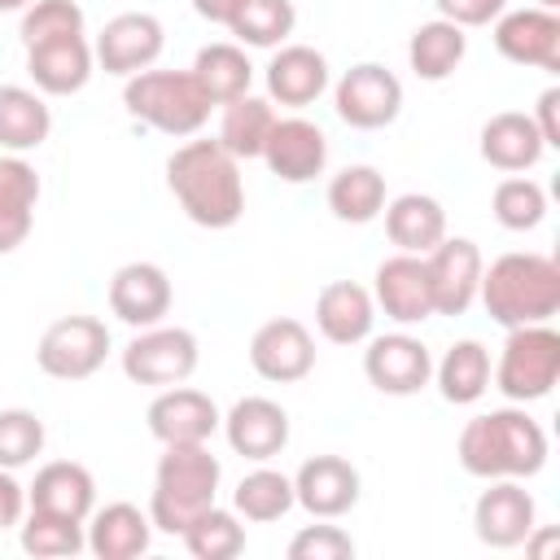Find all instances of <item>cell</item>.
I'll return each instance as SVG.
<instances>
[{
    "instance_id": "obj_1",
    "label": "cell",
    "mask_w": 560,
    "mask_h": 560,
    "mask_svg": "<svg viewBox=\"0 0 560 560\" xmlns=\"http://www.w3.org/2000/svg\"><path fill=\"white\" fill-rule=\"evenodd\" d=\"M166 188L175 192L179 210L210 232L232 228L245 214V184L241 162L219 140H188L166 158Z\"/></svg>"
},
{
    "instance_id": "obj_2",
    "label": "cell",
    "mask_w": 560,
    "mask_h": 560,
    "mask_svg": "<svg viewBox=\"0 0 560 560\" xmlns=\"http://www.w3.org/2000/svg\"><path fill=\"white\" fill-rule=\"evenodd\" d=\"M459 468L468 477L494 481V477H534L547 464V429L525 407H499L481 411L459 429Z\"/></svg>"
},
{
    "instance_id": "obj_3",
    "label": "cell",
    "mask_w": 560,
    "mask_h": 560,
    "mask_svg": "<svg viewBox=\"0 0 560 560\" xmlns=\"http://www.w3.org/2000/svg\"><path fill=\"white\" fill-rule=\"evenodd\" d=\"M477 298L486 315L503 328L547 324L560 311V262L547 254H499L481 267Z\"/></svg>"
},
{
    "instance_id": "obj_4",
    "label": "cell",
    "mask_w": 560,
    "mask_h": 560,
    "mask_svg": "<svg viewBox=\"0 0 560 560\" xmlns=\"http://www.w3.org/2000/svg\"><path fill=\"white\" fill-rule=\"evenodd\" d=\"M219 459L210 455L206 442H175L162 451L158 472H153V499H149V521L162 534H184V525L206 512L219 494Z\"/></svg>"
},
{
    "instance_id": "obj_5",
    "label": "cell",
    "mask_w": 560,
    "mask_h": 560,
    "mask_svg": "<svg viewBox=\"0 0 560 560\" xmlns=\"http://www.w3.org/2000/svg\"><path fill=\"white\" fill-rule=\"evenodd\" d=\"M122 105L136 122L162 136H197L210 118V96L192 70H140L122 83Z\"/></svg>"
},
{
    "instance_id": "obj_6",
    "label": "cell",
    "mask_w": 560,
    "mask_h": 560,
    "mask_svg": "<svg viewBox=\"0 0 560 560\" xmlns=\"http://www.w3.org/2000/svg\"><path fill=\"white\" fill-rule=\"evenodd\" d=\"M490 381L508 402L547 398L560 381V332L551 324L508 328V341H503V354H499Z\"/></svg>"
},
{
    "instance_id": "obj_7",
    "label": "cell",
    "mask_w": 560,
    "mask_h": 560,
    "mask_svg": "<svg viewBox=\"0 0 560 560\" xmlns=\"http://www.w3.org/2000/svg\"><path fill=\"white\" fill-rule=\"evenodd\" d=\"M109 354V328L96 315H61L44 328L35 363L52 381H88Z\"/></svg>"
},
{
    "instance_id": "obj_8",
    "label": "cell",
    "mask_w": 560,
    "mask_h": 560,
    "mask_svg": "<svg viewBox=\"0 0 560 560\" xmlns=\"http://www.w3.org/2000/svg\"><path fill=\"white\" fill-rule=\"evenodd\" d=\"M197 337L188 328H166V324H153V328H136V337L122 346V372L127 381L136 385H184L192 372H197Z\"/></svg>"
},
{
    "instance_id": "obj_9",
    "label": "cell",
    "mask_w": 560,
    "mask_h": 560,
    "mask_svg": "<svg viewBox=\"0 0 560 560\" xmlns=\"http://www.w3.org/2000/svg\"><path fill=\"white\" fill-rule=\"evenodd\" d=\"M332 109L346 127L359 131H376L389 127L402 114V83L394 70H385L381 61H359L350 66L337 88H332Z\"/></svg>"
},
{
    "instance_id": "obj_10",
    "label": "cell",
    "mask_w": 560,
    "mask_h": 560,
    "mask_svg": "<svg viewBox=\"0 0 560 560\" xmlns=\"http://www.w3.org/2000/svg\"><path fill=\"white\" fill-rule=\"evenodd\" d=\"M481 249L468 236H442L424 254V276L433 293V315H464L477 302L481 284Z\"/></svg>"
},
{
    "instance_id": "obj_11",
    "label": "cell",
    "mask_w": 560,
    "mask_h": 560,
    "mask_svg": "<svg viewBox=\"0 0 560 560\" xmlns=\"http://www.w3.org/2000/svg\"><path fill=\"white\" fill-rule=\"evenodd\" d=\"M363 376L389 394V398H407V394H420L429 381H433V354L420 337L411 332H381V337H368V350H363Z\"/></svg>"
},
{
    "instance_id": "obj_12",
    "label": "cell",
    "mask_w": 560,
    "mask_h": 560,
    "mask_svg": "<svg viewBox=\"0 0 560 560\" xmlns=\"http://www.w3.org/2000/svg\"><path fill=\"white\" fill-rule=\"evenodd\" d=\"M538 521V508H534V494L516 481V477H494L477 503H472V534L494 547V551H512L529 538V529Z\"/></svg>"
},
{
    "instance_id": "obj_13",
    "label": "cell",
    "mask_w": 560,
    "mask_h": 560,
    "mask_svg": "<svg viewBox=\"0 0 560 560\" xmlns=\"http://www.w3.org/2000/svg\"><path fill=\"white\" fill-rule=\"evenodd\" d=\"M166 48V31L153 13H118L101 26L96 44H92V57L105 74H118V79H131L140 70H149Z\"/></svg>"
},
{
    "instance_id": "obj_14",
    "label": "cell",
    "mask_w": 560,
    "mask_h": 560,
    "mask_svg": "<svg viewBox=\"0 0 560 560\" xmlns=\"http://www.w3.org/2000/svg\"><path fill=\"white\" fill-rule=\"evenodd\" d=\"M494 48L512 66L560 74V18L556 9H503L494 18Z\"/></svg>"
},
{
    "instance_id": "obj_15",
    "label": "cell",
    "mask_w": 560,
    "mask_h": 560,
    "mask_svg": "<svg viewBox=\"0 0 560 560\" xmlns=\"http://www.w3.org/2000/svg\"><path fill=\"white\" fill-rule=\"evenodd\" d=\"M372 302L385 311V319H394L398 328L424 324L433 319V293H429V276H424V258L420 254H389L385 262H376L372 271Z\"/></svg>"
},
{
    "instance_id": "obj_16",
    "label": "cell",
    "mask_w": 560,
    "mask_h": 560,
    "mask_svg": "<svg viewBox=\"0 0 560 560\" xmlns=\"http://www.w3.org/2000/svg\"><path fill=\"white\" fill-rule=\"evenodd\" d=\"M249 368L262 376V381H276V385H293L302 376H311L315 368V337L306 332L302 319H267L254 337H249Z\"/></svg>"
},
{
    "instance_id": "obj_17",
    "label": "cell",
    "mask_w": 560,
    "mask_h": 560,
    "mask_svg": "<svg viewBox=\"0 0 560 560\" xmlns=\"http://www.w3.org/2000/svg\"><path fill=\"white\" fill-rule=\"evenodd\" d=\"M223 433H228V446H232L241 459L267 464V459H276V455L289 446V411H284L276 398L245 394V398H236L232 411L223 416Z\"/></svg>"
},
{
    "instance_id": "obj_18",
    "label": "cell",
    "mask_w": 560,
    "mask_h": 560,
    "mask_svg": "<svg viewBox=\"0 0 560 560\" xmlns=\"http://www.w3.org/2000/svg\"><path fill=\"white\" fill-rule=\"evenodd\" d=\"M359 468L341 455H315L293 472V503L319 521H337L359 503Z\"/></svg>"
},
{
    "instance_id": "obj_19",
    "label": "cell",
    "mask_w": 560,
    "mask_h": 560,
    "mask_svg": "<svg viewBox=\"0 0 560 560\" xmlns=\"http://www.w3.org/2000/svg\"><path fill=\"white\" fill-rule=\"evenodd\" d=\"M262 162L284 184H306V179L324 175V166H328V136L311 118H298V114L276 118L267 131V144H262Z\"/></svg>"
},
{
    "instance_id": "obj_20",
    "label": "cell",
    "mask_w": 560,
    "mask_h": 560,
    "mask_svg": "<svg viewBox=\"0 0 560 560\" xmlns=\"http://www.w3.org/2000/svg\"><path fill=\"white\" fill-rule=\"evenodd\" d=\"M144 420H149V433L162 446H175V442H210L214 429L223 424L214 398L201 394V389H188V385H166L149 402Z\"/></svg>"
},
{
    "instance_id": "obj_21",
    "label": "cell",
    "mask_w": 560,
    "mask_h": 560,
    "mask_svg": "<svg viewBox=\"0 0 560 560\" xmlns=\"http://www.w3.org/2000/svg\"><path fill=\"white\" fill-rule=\"evenodd\" d=\"M92 44L88 35H61L26 48V74L35 79V92L44 96H74L92 79Z\"/></svg>"
},
{
    "instance_id": "obj_22",
    "label": "cell",
    "mask_w": 560,
    "mask_h": 560,
    "mask_svg": "<svg viewBox=\"0 0 560 560\" xmlns=\"http://www.w3.org/2000/svg\"><path fill=\"white\" fill-rule=\"evenodd\" d=\"M109 311L127 328H153L171 311V276L158 262H127L109 280Z\"/></svg>"
},
{
    "instance_id": "obj_23",
    "label": "cell",
    "mask_w": 560,
    "mask_h": 560,
    "mask_svg": "<svg viewBox=\"0 0 560 560\" xmlns=\"http://www.w3.org/2000/svg\"><path fill=\"white\" fill-rule=\"evenodd\" d=\"M315 328L332 346H359V341H368L372 328H376L372 289H363L354 280H328L319 289V298H315Z\"/></svg>"
},
{
    "instance_id": "obj_24",
    "label": "cell",
    "mask_w": 560,
    "mask_h": 560,
    "mask_svg": "<svg viewBox=\"0 0 560 560\" xmlns=\"http://www.w3.org/2000/svg\"><path fill=\"white\" fill-rule=\"evenodd\" d=\"M328 92V57L311 44H280L276 57L267 61V96L302 109L315 105Z\"/></svg>"
},
{
    "instance_id": "obj_25",
    "label": "cell",
    "mask_w": 560,
    "mask_h": 560,
    "mask_svg": "<svg viewBox=\"0 0 560 560\" xmlns=\"http://www.w3.org/2000/svg\"><path fill=\"white\" fill-rule=\"evenodd\" d=\"M26 508L52 512V516H70V521H88L92 508H96V481H92V472L83 464L52 459L26 486Z\"/></svg>"
},
{
    "instance_id": "obj_26",
    "label": "cell",
    "mask_w": 560,
    "mask_h": 560,
    "mask_svg": "<svg viewBox=\"0 0 560 560\" xmlns=\"http://www.w3.org/2000/svg\"><path fill=\"white\" fill-rule=\"evenodd\" d=\"M88 529V551L96 560H136L149 551L153 542V521L149 512H140L136 503H105L92 508V516L83 521Z\"/></svg>"
},
{
    "instance_id": "obj_27",
    "label": "cell",
    "mask_w": 560,
    "mask_h": 560,
    "mask_svg": "<svg viewBox=\"0 0 560 560\" xmlns=\"http://www.w3.org/2000/svg\"><path fill=\"white\" fill-rule=\"evenodd\" d=\"M39 206V175L22 153H0V254H13L31 228Z\"/></svg>"
},
{
    "instance_id": "obj_28",
    "label": "cell",
    "mask_w": 560,
    "mask_h": 560,
    "mask_svg": "<svg viewBox=\"0 0 560 560\" xmlns=\"http://www.w3.org/2000/svg\"><path fill=\"white\" fill-rule=\"evenodd\" d=\"M481 158L494 166V171H508V175H521L529 166H538V158L547 153L538 127L529 114L521 109H503V114H490L486 127H481Z\"/></svg>"
},
{
    "instance_id": "obj_29",
    "label": "cell",
    "mask_w": 560,
    "mask_h": 560,
    "mask_svg": "<svg viewBox=\"0 0 560 560\" xmlns=\"http://www.w3.org/2000/svg\"><path fill=\"white\" fill-rule=\"evenodd\" d=\"M385 232L402 254H429L442 236H446V210L438 197L429 192H402L394 201H385Z\"/></svg>"
},
{
    "instance_id": "obj_30",
    "label": "cell",
    "mask_w": 560,
    "mask_h": 560,
    "mask_svg": "<svg viewBox=\"0 0 560 560\" xmlns=\"http://www.w3.org/2000/svg\"><path fill=\"white\" fill-rule=\"evenodd\" d=\"M52 131V109L35 88L4 83L0 88V149L4 153H31L48 140Z\"/></svg>"
},
{
    "instance_id": "obj_31",
    "label": "cell",
    "mask_w": 560,
    "mask_h": 560,
    "mask_svg": "<svg viewBox=\"0 0 560 560\" xmlns=\"http://www.w3.org/2000/svg\"><path fill=\"white\" fill-rule=\"evenodd\" d=\"M464 52H468V35H464L455 22H446V18L420 22V26L411 31V39H407V66H411L416 79H424V83L451 79V74L459 70Z\"/></svg>"
},
{
    "instance_id": "obj_32",
    "label": "cell",
    "mask_w": 560,
    "mask_h": 560,
    "mask_svg": "<svg viewBox=\"0 0 560 560\" xmlns=\"http://www.w3.org/2000/svg\"><path fill=\"white\" fill-rule=\"evenodd\" d=\"M490 350L477 341V337H464L455 341L442 363H433V381H438V394L455 407H472L486 389H490Z\"/></svg>"
},
{
    "instance_id": "obj_33",
    "label": "cell",
    "mask_w": 560,
    "mask_h": 560,
    "mask_svg": "<svg viewBox=\"0 0 560 560\" xmlns=\"http://www.w3.org/2000/svg\"><path fill=\"white\" fill-rule=\"evenodd\" d=\"M192 79L201 83V92L210 96V105H228L236 96L249 92L254 83V66L245 57L241 44H206L192 61Z\"/></svg>"
},
{
    "instance_id": "obj_34",
    "label": "cell",
    "mask_w": 560,
    "mask_h": 560,
    "mask_svg": "<svg viewBox=\"0 0 560 560\" xmlns=\"http://www.w3.org/2000/svg\"><path fill=\"white\" fill-rule=\"evenodd\" d=\"M328 210L341 223H372L385 210V175L376 166H346L328 179Z\"/></svg>"
},
{
    "instance_id": "obj_35",
    "label": "cell",
    "mask_w": 560,
    "mask_h": 560,
    "mask_svg": "<svg viewBox=\"0 0 560 560\" xmlns=\"http://www.w3.org/2000/svg\"><path fill=\"white\" fill-rule=\"evenodd\" d=\"M276 122V109L271 101L262 96H236L223 105V122H219V144L236 158V162H249V158H262V144H267V131Z\"/></svg>"
},
{
    "instance_id": "obj_36",
    "label": "cell",
    "mask_w": 560,
    "mask_h": 560,
    "mask_svg": "<svg viewBox=\"0 0 560 560\" xmlns=\"http://www.w3.org/2000/svg\"><path fill=\"white\" fill-rule=\"evenodd\" d=\"M289 508H293V477H284L276 468H254L232 490V512L254 521V525L280 521Z\"/></svg>"
},
{
    "instance_id": "obj_37",
    "label": "cell",
    "mask_w": 560,
    "mask_h": 560,
    "mask_svg": "<svg viewBox=\"0 0 560 560\" xmlns=\"http://www.w3.org/2000/svg\"><path fill=\"white\" fill-rule=\"evenodd\" d=\"M18 542L35 560H66V556H79L88 547V534H83V521L26 508V516L18 525Z\"/></svg>"
},
{
    "instance_id": "obj_38",
    "label": "cell",
    "mask_w": 560,
    "mask_h": 560,
    "mask_svg": "<svg viewBox=\"0 0 560 560\" xmlns=\"http://www.w3.org/2000/svg\"><path fill=\"white\" fill-rule=\"evenodd\" d=\"M179 538H184L188 556H197V560H232V556L245 551V525H241V516L228 512V508H219V503H210L206 512H197L184 525Z\"/></svg>"
},
{
    "instance_id": "obj_39",
    "label": "cell",
    "mask_w": 560,
    "mask_h": 560,
    "mask_svg": "<svg viewBox=\"0 0 560 560\" xmlns=\"http://www.w3.org/2000/svg\"><path fill=\"white\" fill-rule=\"evenodd\" d=\"M293 26H298L293 0H241V9L228 22V31L245 48H280L293 35Z\"/></svg>"
},
{
    "instance_id": "obj_40",
    "label": "cell",
    "mask_w": 560,
    "mask_h": 560,
    "mask_svg": "<svg viewBox=\"0 0 560 560\" xmlns=\"http://www.w3.org/2000/svg\"><path fill=\"white\" fill-rule=\"evenodd\" d=\"M490 210L508 232H529L547 219V192H542V184H534L525 175H508L494 184Z\"/></svg>"
},
{
    "instance_id": "obj_41",
    "label": "cell",
    "mask_w": 560,
    "mask_h": 560,
    "mask_svg": "<svg viewBox=\"0 0 560 560\" xmlns=\"http://www.w3.org/2000/svg\"><path fill=\"white\" fill-rule=\"evenodd\" d=\"M22 48L61 39V35H83V9L74 0H31L22 9Z\"/></svg>"
},
{
    "instance_id": "obj_42",
    "label": "cell",
    "mask_w": 560,
    "mask_h": 560,
    "mask_svg": "<svg viewBox=\"0 0 560 560\" xmlns=\"http://www.w3.org/2000/svg\"><path fill=\"white\" fill-rule=\"evenodd\" d=\"M44 420L26 407L0 411V468H26L44 451Z\"/></svg>"
},
{
    "instance_id": "obj_43",
    "label": "cell",
    "mask_w": 560,
    "mask_h": 560,
    "mask_svg": "<svg viewBox=\"0 0 560 560\" xmlns=\"http://www.w3.org/2000/svg\"><path fill=\"white\" fill-rule=\"evenodd\" d=\"M354 538L337 525H306L289 538V560H350Z\"/></svg>"
},
{
    "instance_id": "obj_44",
    "label": "cell",
    "mask_w": 560,
    "mask_h": 560,
    "mask_svg": "<svg viewBox=\"0 0 560 560\" xmlns=\"http://www.w3.org/2000/svg\"><path fill=\"white\" fill-rule=\"evenodd\" d=\"M433 9H438V18L468 31V26H490L508 9V0H433Z\"/></svg>"
},
{
    "instance_id": "obj_45",
    "label": "cell",
    "mask_w": 560,
    "mask_h": 560,
    "mask_svg": "<svg viewBox=\"0 0 560 560\" xmlns=\"http://www.w3.org/2000/svg\"><path fill=\"white\" fill-rule=\"evenodd\" d=\"M26 516V486L13 477V468H0V529L22 525Z\"/></svg>"
},
{
    "instance_id": "obj_46",
    "label": "cell",
    "mask_w": 560,
    "mask_h": 560,
    "mask_svg": "<svg viewBox=\"0 0 560 560\" xmlns=\"http://www.w3.org/2000/svg\"><path fill=\"white\" fill-rule=\"evenodd\" d=\"M529 118H534L542 144H547V149H560V88H547V92L538 96V105H534Z\"/></svg>"
},
{
    "instance_id": "obj_47",
    "label": "cell",
    "mask_w": 560,
    "mask_h": 560,
    "mask_svg": "<svg viewBox=\"0 0 560 560\" xmlns=\"http://www.w3.org/2000/svg\"><path fill=\"white\" fill-rule=\"evenodd\" d=\"M192 9H197V18L228 26V22H232V13L241 9V0H192Z\"/></svg>"
},
{
    "instance_id": "obj_48",
    "label": "cell",
    "mask_w": 560,
    "mask_h": 560,
    "mask_svg": "<svg viewBox=\"0 0 560 560\" xmlns=\"http://www.w3.org/2000/svg\"><path fill=\"white\" fill-rule=\"evenodd\" d=\"M556 542H560V534H556V529H542V534H534V529H529L525 551H529V556H547V547H556Z\"/></svg>"
},
{
    "instance_id": "obj_49",
    "label": "cell",
    "mask_w": 560,
    "mask_h": 560,
    "mask_svg": "<svg viewBox=\"0 0 560 560\" xmlns=\"http://www.w3.org/2000/svg\"><path fill=\"white\" fill-rule=\"evenodd\" d=\"M31 0H0V13H13V9H26Z\"/></svg>"
},
{
    "instance_id": "obj_50",
    "label": "cell",
    "mask_w": 560,
    "mask_h": 560,
    "mask_svg": "<svg viewBox=\"0 0 560 560\" xmlns=\"http://www.w3.org/2000/svg\"><path fill=\"white\" fill-rule=\"evenodd\" d=\"M556 4H560V0H538V9H556Z\"/></svg>"
}]
</instances>
